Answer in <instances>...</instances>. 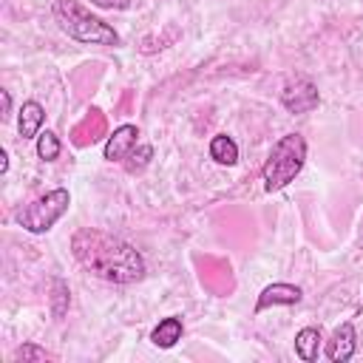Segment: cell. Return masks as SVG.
<instances>
[{
  "label": "cell",
  "instance_id": "13",
  "mask_svg": "<svg viewBox=\"0 0 363 363\" xmlns=\"http://www.w3.org/2000/svg\"><path fill=\"white\" fill-rule=\"evenodd\" d=\"M37 156L43 162H54L60 156V139H57L54 130H40V136H37Z\"/></svg>",
  "mask_w": 363,
  "mask_h": 363
},
{
  "label": "cell",
  "instance_id": "7",
  "mask_svg": "<svg viewBox=\"0 0 363 363\" xmlns=\"http://www.w3.org/2000/svg\"><path fill=\"white\" fill-rule=\"evenodd\" d=\"M301 298H303V292L295 284H281V281L278 284H269V286L261 289V295L255 301V315L264 312V309H269V306H295Z\"/></svg>",
  "mask_w": 363,
  "mask_h": 363
},
{
  "label": "cell",
  "instance_id": "4",
  "mask_svg": "<svg viewBox=\"0 0 363 363\" xmlns=\"http://www.w3.org/2000/svg\"><path fill=\"white\" fill-rule=\"evenodd\" d=\"M68 204H71L68 190H62V187L48 190L45 196H40L17 210V224L28 233H48L68 213Z\"/></svg>",
  "mask_w": 363,
  "mask_h": 363
},
{
  "label": "cell",
  "instance_id": "19",
  "mask_svg": "<svg viewBox=\"0 0 363 363\" xmlns=\"http://www.w3.org/2000/svg\"><path fill=\"white\" fill-rule=\"evenodd\" d=\"M6 170H9V153L0 150V173H6Z\"/></svg>",
  "mask_w": 363,
  "mask_h": 363
},
{
  "label": "cell",
  "instance_id": "11",
  "mask_svg": "<svg viewBox=\"0 0 363 363\" xmlns=\"http://www.w3.org/2000/svg\"><path fill=\"white\" fill-rule=\"evenodd\" d=\"M320 329L318 326H303L298 335H295V354L303 360V363H312L318 360V352H320Z\"/></svg>",
  "mask_w": 363,
  "mask_h": 363
},
{
  "label": "cell",
  "instance_id": "5",
  "mask_svg": "<svg viewBox=\"0 0 363 363\" xmlns=\"http://www.w3.org/2000/svg\"><path fill=\"white\" fill-rule=\"evenodd\" d=\"M318 102H320V94L309 77H292L281 88V105L289 113H309L318 108Z\"/></svg>",
  "mask_w": 363,
  "mask_h": 363
},
{
  "label": "cell",
  "instance_id": "18",
  "mask_svg": "<svg viewBox=\"0 0 363 363\" xmlns=\"http://www.w3.org/2000/svg\"><path fill=\"white\" fill-rule=\"evenodd\" d=\"M0 102H3V113H0V119L6 122V119L11 116V94H9V91H0Z\"/></svg>",
  "mask_w": 363,
  "mask_h": 363
},
{
  "label": "cell",
  "instance_id": "15",
  "mask_svg": "<svg viewBox=\"0 0 363 363\" xmlns=\"http://www.w3.org/2000/svg\"><path fill=\"white\" fill-rule=\"evenodd\" d=\"M14 363H26V360H51V354L45 352V349H40V346H34V343H23L17 352H14V357H11Z\"/></svg>",
  "mask_w": 363,
  "mask_h": 363
},
{
  "label": "cell",
  "instance_id": "10",
  "mask_svg": "<svg viewBox=\"0 0 363 363\" xmlns=\"http://www.w3.org/2000/svg\"><path fill=\"white\" fill-rule=\"evenodd\" d=\"M182 332H184L182 318H179V315H170V318H164V320H159V323L153 326L150 340H153V346H159V349H170V346H176V343L182 340Z\"/></svg>",
  "mask_w": 363,
  "mask_h": 363
},
{
  "label": "cell",
  "instance_id": "1",
  "mask_svg": "<svg viewBox=\"0 0 363 363\" xmlns=\"http://www.w3.org/2000/svg\"><path fill=\"white\" fill-rule=\"evenodd\" d=\"M71 252L74 258L94 272L102 281L111 284H136L145 278V258L142 252L122 241L119 235H111L96 227H82L71 238Z\"/></svg>",
  "mask_w": 363,
  "mask_h": 363
},
{
  "label": "cell",
  "instance_id": "12",
  "mask_svg": "<svg viewBox=\"0 0 363 363\" xmlns=\"http://www.w3.org/2000/svg\"><path fill=\"white\" fill-rule=\"evenodd\" d=\"M210 159L218 162V164H224V167H233L238 162V145H235V139L227 136V133L213 136L210 139Z\"/></svg>",
  "mask_w": 363,
  "mask_h": 363
},
{
  "label": "cell",
  "instance_id": "2",
  "mask_svg": "<svg viewBox=\"0 0 363 363\" xmlns=\"http://www.w3.org/2000/svg\"><path fill=\"white\" fill-rule=\"evenodd\" d=\"M306 162V139L301 133H286L281 136L267 162H264V170H261V179H264V190L267 193H275V190H284L303 167Z\"/></svg>",
  "mask_w": 363,
  "mask_h": 363
},
{
  "label": "cell",
  "instance_id": "16",
  "mask_svg": "<svg viewBox=\"0 0 363 363\" xmlns=\"http://www.w3.org/2000/svg\"><path fill=\"white\" fill-rule=\"evenodd\" d=\"M150 156H153V147H150V145H139V147L128 156V159H133V162H125V167H128L130 173H133V170H142V167L147 164Z\"/></svg>",
  "mask_w": 363,
  "mask_h": 363
},
{
  "label": "cell",
  "instance_id": "9",
  "mask_svg": "<svg viewBox=\"0 0 363 363\" xmlns=\"http://www.w3.org/2000/svg\"><path fill=\"white\" fill-rule=\"evenodd\" d=\"M43 119H45V111H43V105H40V102H34V99L23 102L20 116H17V130H20V136H23V139L40 136Z\"/></svg>",
  "mask_w": 363,
  "mask_h": 363
},
{
  "label": "cell",
  "instance_id": "17",
  "mask_svg": "<svg viewBox=\"0 0 363 363\" xmlns=\"http://www.w3.org/2000/svg\"><path fill=\"white\" fill-rule=\"evenodd\" d=\"M91 3L99 6V9H119V11L130 9V0H91Z\"/></svg>",
  "mask_w": 363,
  "mask_h": 363
},
{
  "label": "cell",
  "instance_id": "8",
  "mask_svg": "<svg viewBox=\"0 0 363 363\" xmlns=\"http://www.w3.org/2000/svg\"><path fill=\"white\" fill-rule=\"evenodd\" d=\"M354 349H357V335H354V326L352 323H340L335 332H332V337L326 340V357L332 360V363H346V360H352L354 357Z\"/></svg>",
  "mask_w": 363,
  "mask_h": 363
},
{
  "label": "cell",
  "instance_id": "14",
  "mask_svg": "<svg viewBox=\"0 0 363 363\" xmlns=\"http://www.w3.org/2000/svg\"><path fill=\"white\" fill-rule=\"evenodd\" d=\"M51 286H54V295H51V312H54V318H60V315L68 309V286H65L62 278H54Z\"/></svg>",
  "mask_w": 363,
  "mask_h": 363
},
{
  "label": "cell",
  "instance_id": "3",
  "mask_svg": "<svg viewBox=\"0 0 363 363\" xmlns=\"http://www.w3.org/2000/svg\"><path fill=\"white\" fill-rule=\"evenodd\" d=\"M54 17H57L60 28H62L68 37L79 40V43L119 45V34H116L108 23H102L99 17L88 14V11H85L79 3H74V0H57V3H54Z\"/></svg>",
  "mask_w": 363,
  "mask_h": 363
},
{
  "label": "cell",
  "instance_id": "6",
  "mask_svg": "<svg viewBox=\"0 0 363 363\" xmlns=\"http://www.w3.org/2000/svg\"><path fill=\"white\" fill-rule=\"evenodd\" d=\"M136 147H139V128L136 125H119L105 142V159L108 162H125Z\"/></svg>",
  "mask_w": 363,
  "mask_h": 363
}]
</instances>
